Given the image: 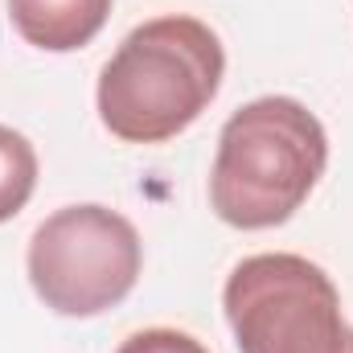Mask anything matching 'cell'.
Listing matches in <instances>:
<instances>
[{
    "instance_id": "6da1fadb",
    "label": "cell",
    "mask_w": 353,
    "mask_h": 353,
    "mask_svg": "<svg viewBox=\"0 0 353 353\" xmlns=\"http://www.w3.org/2000/svg\"><path fill=\"white\" fill-rule=\"evenodd\" d=\"M226 74L222 37L197 17L136 25L99 74V119L123 144H165L214 103Z\"/></svg>"
},
{
    "instance_id": "7a4b0ae2",
    "label": "cell",
    "mask_w": 353,
    "mask_h": 353,
    "mask_svg": "<svg viewBox=\"0 0 353 353\" xmlns=\"http://www.w3.org/2000/svg\"><path fill=\"white\" fill-rule=\"evenodd\" d=\"M329 165L325 123L288 94H263L239 107L210 173V205L234 230L283 226L316 189Z\"/></svg>"
},
{
    "instance_id": "3957f363",
    "label": "cell",
    "mask_w": 353,
    "mask_h": 353,
    "mask_svg": "<svg viewBox=\"0 0 353 353\" xmlns=\"http://www.w3.org/2000/svg\"><path fill=\"white\" fill-rule=\"evenodd\" d=\"M144 243L136 226L107 205H66L29 239V283L58 316H99L128 300L140 279Z\"/></svg>"
},
{
    "instance_id": "277c9868",
    "label": "cell",
    "mask_w": 353,
    "mask_h": 353,
    "mask_svg": "<svg viewBox=\"0 0 353 353\" xmlns=\"http://www.w3.org/2000/svg\"><path fill=\"white\" fill-rule=\"evenodd\" d=\"M222 308L239 353H345L341 292L304 255H251L230 271Z\"/></svg>"
},
{
    "instance_id": "5b68a950",
    "label": "cell",
    "mask_w": 353,
    "mask_h": 353,
    "mask_svg": "<svg viewBox=\"0 0 353 353\" xmlns=\"http://www.w3.org/2000/svg\"><path fill=\"white\" fill-rule=\"evenodd\" d=\"M107 17L111 0H8L12 29L46 54H70L90 46Z\"/></svg>"
},
{
    "instance_id": "8992f818",
    "label": "cell",
    "mask_w": 353,
    "mask_h": 353,
    "mask_svg": "<svg viewBox=\"0 0 353 353\" xmlns=\"http://www.w3.org/2000/svg\"><path fill=\"white\" fill-rule=\"evenodd\" d=\"M37 189V152L33 144L0 123V222L17 218Z\"/></svg>"
},
{
    "instance_id": "52a82bcc",
    "label": "cell",
    "mask_w": 353,
    "mask_h": 353,
    "mask_svg": "<svg viewBox=\"0 0 353 353\" xmlns=\"http://www.w3.org/2000/svg\"><path fill=\"white\" fill-rule=\"evenodd\" d=\"M115 353H210V350L197 337L181 333V329H140Z\"/></svg>"
},
{
    "instance_id": "ba28073f",
    "label": "cell",
    "mask_w": 353,
    "mask_h": 353,
    "mask_svg": "<svg viewBox=\"0 0 353 353\" xmlns=\"http://www.w3.org/2000/svg\"><path fill=\"white\" fill-rule=\"evenodd\" d=\"M345 353H353V329H350V345H345Z\"/></svg>"
}]
</instances>
